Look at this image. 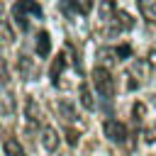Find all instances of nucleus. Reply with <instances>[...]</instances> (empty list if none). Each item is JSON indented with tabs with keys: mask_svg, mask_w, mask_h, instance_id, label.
<instances>
[{
	"mask_svg": "<svg viewBox=\"0 0 156 156\" xmlns=\"http://www.w3.org/2000/svg\"><path fill=\"white\" fill-rule=\"evenodd\" d=\"M90 76H93V85L98 88V93L102 98H112V93H115V78H112V73L105 66H95Z\"/></svg>",
	"mask_w": 156,
	"mask_h": 156,
	"instance_id": "nucleus-1",
	"label": "nucleus"
},
{
	"mask_svg": "<svg viewBox=\"0 0 156 156\" xmlns=\"http://www.w3.org/2000/svg\"><path fill=\"white\" fill-rule=\"evenodd\" d=\"M102 132H105V136H107L110 141H115V144H124L127 136H129L127 124L119 122V119H107V122L102 124Z\"/></svg>",
	"mask_w": 156,
	"mask_h": 156,
	"instance_id": "nucleus-2",
	"label": "nucleus"
},
{
	"mask_svg": "<svg viewBox=\"0 0 156 156\" xmlns=\"http://www.w3.org/2000/svg\"><path fill=\"white\" fill-rule=\"evenodd\" d=\"M24 119H27L29 129H34V127L41 124V107L37 105L34 98H27V102H24Z\"/></svg>",
	"mask_w": 156,
	"mask_h": 156,
	"instance_id": "nucleus-3",
	"label": "nucleus"
},
{
	"mask_svg": "<svg viewBox=\"0 0 156 156\" xmlns=\"http://www.w3.org/2000/svg\"><path fill=\"white\" fill-rule=\"evenodd\" d=\"M112 34H117V32H127V29H132L134 27V20H132V15L129 12H124V10H117L115 15H112Z\"/></svg>",
	"mask_w": 156,
	"mask_h": 156,
	"instance_id": "nucleus-4",
	"label": "nucleus"
},
{
	"mask_svg": "<svg viewBox=\"0 0 156 156\" xmlns=\"http://www.w3.org/2000/svg\"><path fill=\"white\" fill-rule=\"evenodd\" d=\"M58 132L51 127V124H41V146L46 151H56L58 149Z\"/></svg>",
	"mask_w": 156,
	"mask_h": 156,
	"instance_id": "nucleus-5",
	"label": "nucleus"
},
{
	"mask_svg": "<svg viewBox=\"0 0 156 156\" xmlns=\"http://www.w3.org/2000/svg\"><path fill=\"white\" fill-rule=\"evenodd\" d=\"M63 66H66V56H63V54H58V56L51 61V68H49V78H51V83H54V85H58V78H61Z\"/></svg>",
	"mask_w": 156,
	"mask_h": 156,
	"instance_id": "nucleus-6",
	"label": "nucleus"
},
{
	"mask_svg": "<svg viewBox=\"0 0 156 156\" xmlns=\"http://www.w3.org/2000/svg\"><path fill=\"white\" fill-rule=\"evenodd\" d=\"M49 49H51V37L46 29H41L37 34V54L39 56H49Z\"/></svg>",
	"mask_w": 156,
	"mask_h": 156,
	"instance_id": "nucleus-7",
	"label": "nucleus"
},
{
	"mask_svg": "<svg viewBox=\"0 0 156 156\" xmlns=\"http://www.w3.org/2000/svg\"><path fill=\"white\" fill-rule=\"evenodd\" d=\"M2 149H5V154H7V156H27V154H24V149H22V144H20L15 136H7V139H5V144H2Z\"/></svg>",
	"mask_w": 156,
	"mask_h": 156,
	"instance_id": "nucleus-8",
	"label": "nucleus"
},
{
	"mask_svg": "<svg viewBox=\"0 0 156 156\" xmlns=\"http://www.w3.org/2000/svg\"><path fill=\"white\" fill-rule=\"evenodd\" d=\"M136 2H139L141 15H144L149 22H154V24H156V0H136Z\"/></svg>",
	"mask_w": 156,
	"mask_h": 156,
	"instance_id": "nucleus-9",
	"label": "nucleus"
},
{
	"mask_svg": "<svg viewBox=\"0 0 156 156\" xmlns=\"http://www.w3.org/2000/svg\"><path fill=\"white\" fill-rule=\"evenodd\" d=\"M58 112H61V117L66 119V124H73V122L78 119V115H76V110H73V105H71L68 100H61V102H58Z\"/></svg>",
	"mask_w": 156,
	"mask_h": 156,
	"instance_id": "nucleus-10",
	"label": "nucleus"
},
{
	"mask_svg": "<svg viewBox=\"0 0 156 156\" xmlns=\"http://www.w3.org/2000/svg\"><path fill=\"white\" fill-rule=\"evenodd\" d=\"M80 105H83V107H88V110H93V107H95V100H93V95H90V90H88V85H85V83L80 85Z\"/></svg>",
	"mask_w": 156,
	"mask_h": 156,
	"instance_id": "nucleus-11",
	"label": "nucleus"
},
{
	"mask_svg": "<svg viewBox=\"0 0 156 156\" xmlns=\"http://www.w3.org/2000/svg\"><path fill=\"white\" fill-rule=\"evenodd\" d=\"M71 2H73V10L78 15H88L93 10V0H71Z\"/></svg>",
	"mask_w": 156,
	"mask_h": 156,
	"instance_id": "nucleus-12",
	"label": "nucleus"
},
{
	"mask_svg": "<svg viewBox=\"0 0 156 156\" xmlns=\"http://www.w3.org/2000/svg\"><path fill=\"white\" fill-rule=\"evenodd\" d=\"M132 115H134V122L141 124V122H144V115H146V105H144V102H136L134 110H132Z\"/></svg>",
	"mask_w": 156,
	"mask_h": 156,
	"instance_id": "nucleus-13",
	"label": "nucleus"
},
{
	"mask_svg": "<svg viewBox=\"0 0 156 156\" xmlns=\"http://www.w3.org/2000/svg\"><path fill=\"white\" fill-rule=\"evenodd\" d=\"M17 63H20V71H22V73H24V76H29V73H32V71H34V66H32V61H29V58H27V56H24V54H22V56H20V61H17Z\"/></svg>",
	"mask_w": 156,
	"mask_h": 156,
	"instance_id": "nucleus-14",
	"label": "nucleus"
},
{
	"mask_svg": "<svg viewBox=\"0 0 156 156\" xmlns=\"http://www.w3.org/2000/svg\"><path fill=\"white\" fill-rule=\"evenodd\" d=\"M115 56H117V58H129V56H132V46H129V44H119V46L115 49Z\"/></svg>",
	"mask_w": 156,
	"mask_h": 156,
	"instance_id": "nucleus-15",
	"label": "nucleus"
},
{
	"mask_svg": "<svg viewBox=\"0 0 156 156\" xmlns=\"http://www.w3.org/2000/svg\"><path fill=\"white\" fill-rule=\"evenodd\" d=\"M78 136H80V134H78V129H73V127H68V124H66V139H68V144H71V146H78Z\"/></svg>",
	"mask_w": 156,
	"mask_h": 156,
	"instance_id": "nucleus-16",
	"label": "nucleus"
},
{
	"mask_svg": "<svg viewBox=\"0 0 156 156\" xmlns=\"http://www.w3.org/2000/svg\"><path fill=\"white\" fill-rule=\"evenodd\" d=\"M7 78H10V73H7V61L0 56V83H5Z\"/></svg>",
	"mask_w": 156,
	"mask_h": 156,
	"instance_id": "nucleus-17",
	"label": "nucleus"
},
{
	"mask_svg": "<svg viewBox=\"0 0 156 156\" xmlns=\"http://www.w3.org/2000/svg\"><path fill=\"white\" fill-rule=\"evenodd\" d=\"M146 63H149L151 68H156V49H151V51H149V56H146Z\"/></svg>",
	"mask_w": 156,
	"mask_h": 156,
	"instance_id": "nucleus-18",
	"label": "nucleus"
}]
</instances>
